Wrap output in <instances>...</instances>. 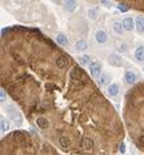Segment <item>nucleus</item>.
Wrapping results in <instances>:
<instances>
[{"mask_svg":"<svg viewBox=\"0 0 144 155\" xmlns=\"http://www.w3.org/2000/svg\"><path fill=\"white\" fill-rule=\"evenodd\" d=\"M7 112H8V115L13 119L14 124L17 125V127H21L22 125V117H21V115H20L18 112L13 108L12 106H8V107H7Z\"/></svg>","mask_w":144,"mask_h":155,"instance_id":"f257e3e1","label":"nucleus"},{"mask_svg":"<svg viewBox=\"0 0 144 155\" xmlns=\"http://www.w3.org/2000/svg\"><path fill=\"white\" fill-rule=\"evenodd\" d=\"M90 72L94 78H100L101 76V65L98 61H92L90 64Z\"/></svg>","mask_w":144,"mask_h":155,"instance_id":"f03ea898","label":"nucleus"},{"mask_svg":"<svg viewBox=\"0 0 144 155\" xmlns=\"http://www.w3.org/2000/svg\"><path fill=\"white\" fill-rule=\"evenodd\" d=\"M69 64V56L66 55H58L56 57V67L60 69H65Z\"/></svg>","mask_w":144,"mask_h":155,"instance_id":"7ed1b4c3","label":"nucleus"},{"mask_svg":"<svg viewBox=\"0 0 144 155\" xmlns=\"http://www.w3.org/2000/svg\"><path fill=\"white\" fill-rule=\"evenodd\" d=\"M94 145H95V142H94V140L91 137H83L81 140V147L83 150H92L94 149Z\"/></svg>","mask_w":144,"mask_h":155,"instance_id":"20e7f679","label":"nucleus"},{"mask_svg":"<svg viewBox=\"0 0 144 155\" xmlns=\"http://www.w3.org/2000/svg\"><path fill=\"white\" fill-rule=\"evenodd\" d=\"M109 64H112L113 67H121L123 64L122 61V57L120 55H116V53H112L109 56Z\"/></svg>","mask_w":144,"mask_h":155,"instance_id":"39448f33","label":"nucleus"},{"mask_svg":"<svg viewBox=\"0 0 144 155\" xmlns=\"http://www.w3.org/2000/svg\"><path fill=\"white\" fill-rule=\"evenodd\" d=\"M95 39L98 43L103 44V43H107V40H108V34L105 33L104 30H99L98 33H96L95 35Z\"/></svg>","mask_w":144,"mask_h":155,"instance_id":"423d86ee","label":"nucleus"},{"mask_svg":"<svg viewBox=\"0 0 144 155\" xmlns=\"http://www.w3.org/2000/svg\"><path fill=\"white\" fill-rule=\"evenodd\" d=\"M57 142H58V145L61 146L62 149H69V146H70V138L67 136H60L57 138Z\"/></svg>","mask_w":144,"mask_h":155,"instance_id":"0eeeda50","label":"nucleus"},{"mask_svg":"<svg viewBox=\"0 0 144 155\" xmlns=\"http://www.w3.org/2000/svg\"><path fill=\"white\" fill-rule=\"evenodd\" d=\"M77 8V1L75 0H64V9L67 12H73Z\"/></svg>","mask_w":144,"mask_h":155,"instance_id":"6e6552de","label":"nucleus"},{"mask_svg":"<svg viewBox=\"0 0 144 155\" xmlns=\"http://www.w3.org/2000/svg\"><path fill=\"white\" fill-rule=\"evenodd\" d=\"M135 26H136V31H138L139 34L144 33V17L138 16V17L135 18Z\"/></svg>","mask_w":144,"mask_h":155,"instance_id":"1a4fd4ad","label":"nucleus"},{"mask_svg":"<svg viewBox=\"0 0 144 155\" xmlns=\"http://www.w3.org/2000/svg\"><path fill=\"white\" fill-rule=\"evenodd\" d=\"M123 28H125V30H127V31H131V30H134V20L131 18V17H126L125 20H123Z\"/></svg>","mask_w":144,"mask_h":155,"instance_id":"9d476101","label":"nucleus"},{"mask_svg":"<svg viewBox=\"0 0 144 155\" xmlns=\"http://www.w3.org/2000/svg\"><path fill=\"white\" fill-rule=\"evenodd\" d=\"M125 81H126V84L134 85L135 82H136V76H135L132 72L127 71V72L125 73Z\"/></svg>","mask_w":144,"mask_h":155,"instance_id":"9b49d317","label":"nucleus"},{"mask_svg":"<svg viewBox=\"0 0 144 155\" xmlns=\"http://www.w3.org/2000/svg\"><path fill=\"white\" fill-rule=\"evenodd\" d=\"M35 123H37V125L40 129H47V128L49 127V121L47 120L46 117H37Z\"/></svg>","mask_w":144,"mask_h":155,"instance_id":"f8f14e48","label":"nucleus"},{"mask_svg":"<svg viewBox=\"0 0 144 155\" xmlns=\"http://www.w3.org/2000/svg\"><path fill=\"white\" fill-rule=\"evenodd\" d=\"M118 93H120V86L117 84H112L108 86V94L111 96H117Z\"/></svg>","mask_w":144,"mask_h":155,"instance_id":"ddd939ff","label":"nucleus"},{"mask_svg":"<svg viewBox=\"0 0 144 155\" xmlns=\"http://www.w3.org/2000/svg\"><path fill=\"white\" fill-rule=\"evenodd\" d=\"M87 47H88V44H87L86 40H78L77 43H75V50H77L78 52H83V51H86Z\"/></svg>","mask_w":144,"mask_h":155,"instance_id":"4468645a","label":"nucleus"},{"mask_svg":"<svg viewBox=\"0 0 144 155\" xmlns=\"http://www.w3.org/2000/svg\"><path fill=\"white\" fill-rule=\"evenodd\" d=\"M135 57L138 61H144V47L139 46L136 50H135Z\"/></svg>","mask_w":144,"mask_h":155,"instance_id":"2eb2a0df","label":"nucleus"},{"mask_svg":"<svg viewBox=\"0 0 144 155\" xmlns=\"http://www.w3.org/2000/svg\"><path fill=\"white\" fill-rule=\"evenodd\" d=\"M113 30L116 31L117 34H122L123 30H125V28H123V24L120 21H114L113 22Z\"/></svg>","mask_w":144,"mask_h":155,"instance_id":"dca6fc26","label":"nucleus"},{"mask_svg":"<svg viewBox=\"0 0 144 155\" xmlns=\"http://www.w3.org/2000/svg\"><path fill=\"white\" fill-rule=\"evenodd\" d=\"M56 40H57L58 44H61V46H66L67 44V37L62 33H58L57 37H56Z\"/></svg>","mask_w":144,"mask_h":155,"instance_id":"f3484780","label":"nucleus"},{"mask_svg":"<svg viewBox=\"0 0 144 155\" xmlns=\"http://www.w3.org/2000/svg\"><path fill=\"white\" fill-rule=\"evenodd\" d=\"M79 63L82 65H90L92 63V57L91 56H88V55H83V56H81L79 57Z\"/></svg>","mask_w":144,"mask_h":155,"instance_id":"a211bd4d","label":"nucleus"},{"mask_svg":"<svg viewBox=\"0 0 144 155\" xmlns=\"http://www.w3.org/2000/svg\"><path fill=\"white\" fill-rule=\"evenodd\" d=\"M0 129H1V132H7V130H9V123H8V120H5L4 117H1V121H0Z\"/></svg>","mask_w":144,"mask_h":155,"instance_id":"6ab92c4d","label":"nucleus"},{"mask_svg":"<svg viewBox=\"0 0 144 155\" xmlns=\"http://www.w3.org/2000/svg\"><path fill=\"white\" fill-rule=\"evenodd\" d=\"M108 81H109L108 75H103V76H100V78H99V85H100V86H104V85L108 84Z\"/></svg>","mask_w":144,"mask_h":155,"instance_id":"aec40b11","label":"nucleus"},{"mask_svg":"<svg viewBox=\"0 0 144 155\" xmlns=\"http://www.w3.org/2000/svg\"><path fill=\"white\" fill-rule=\"evenodd\" d=\"M117 8H118V9H120L121 12H127V11L130 9V5H127V4H123V3H121L120 5L117 7Z\"/></svg>","mask_w":144,"mask_h":155,"instance_id":"412c9836","label":"nucleus"},{"mask_svg":"<svg viewBox=\"0 0 144 155\" xmlns=\"http://www.w3.org/2000/svg\"><path fill=\"white\" fill-rule=\"evenodd\" d=\"M136 143H138L139 147L144 149V134H141V136L138 137V141H136Z\"/></svg>","mask_w":144,"mask_h":155,"instance_id":"4be33fe9","label":"nucleus"},{"mask_svg":"<svg viewBox=\"0 0 144 155\" xmlns=\"http://www.w3.org/2000/svg\"><path fill=\"white\" fill-rule=\"evenodd\" d=\"M117 50L120 51V52H125L126 51V47L123 43H117Z\"/></svg>","mask_w":144,"mask_h":155,"instance_id":"5701e85b","label":"nucleus"},{"mask_svg":"<svg viewBox=\"0 0 144 155\" xmlns=\"http://www.w3.org/2000/svg\"><path fill=\"white\" fill-rule=\"evenodd\" d=\"M0 98H1V99H0V102L4 103V100H5V91H4V89H1V90H0Z\"/></svg>","mask_w":144,"mask_h":155,"instance_id":"b1692460","label":"nucleus"},{"mask_svg":"<svg viewBox=\"0 0 144 155\" xmlns=\"http://www.w3.org/2000/svg\"><path fill=\"white\" fill-rule=\"evenodd\" d=\"M125 151H126L125 143H123V142H121V143H120V152H122V154H123V152H125Z\"/></svg>","mask_w":144,"mask_h":155,"instance_id":"393cba45","label":"nucleus"}]
</instances>
